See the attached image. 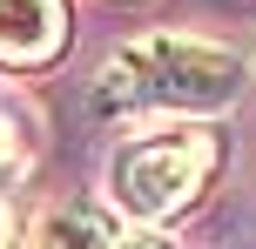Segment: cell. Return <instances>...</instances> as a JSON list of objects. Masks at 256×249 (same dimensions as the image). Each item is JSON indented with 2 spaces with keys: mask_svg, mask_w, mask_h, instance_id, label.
Returning <instances> with one entry per match:
<instances>
[{
  "mask_svg": "<svg viewBox=\"0 0 256 249\" xmlns=\"http://www.w3.org/2000/svg\"><path fill=\"white\" fill-rule=\"evenodd\" d=\"M243 94V61L196 34H142L108 54L94 101L108 115H216Z\"/></svg>",
  "mask_w": 256,
  "mask_h": 249,
  "instance_id": "1",
  "label": "cell"
},
{
  "mask_svg": "<svg viewBox=\"0 0 256 249\" xmlns=\"http://www.w3.org/2000/svg\"><path fill=\"white\" fill-rule=\"evenodd\" d=\"M209 169H216V135L209 128L142 135V142L115 148V162H108V202L135 223H168L202 196Z\"/></svg>",
  "mask_w": 256,
  "mask_h": 249,
  "instance_id": "2",
  "label": "cell"
},
{
  "mask_svg": "<svg viewBox=\"0 0 256 249\" xmlns=\"http://www.w3.org/2000/svg\"><path fill=\"white\" fill-rule=\"evenodd\" d=\"M68 40V0H0V67H40Z\"/></svg>",
  "mask_w": 256,
  "mask_h": 249,
  "instance_id": "3",
  "label": "cell"
},
{
  "mask_svg": "<svg viewBox=\"0 0 256 249\" xmlns=\"http://www.w3.org/2000/svg\"><path fill=\"white\" fill-rule=\"evenodd\" d=\"M122 229L108 223L102 209H88V202H74V209H54L48 223H40V249H115Z\"/></svg>",
  "mask_w": 256,
  "mask_h": 249,
  "instance_id": "4",
  "label": "cell"
},
{
  "mask_svg": "<svg viewBox=\"0 0 256 249\" xmlns=\"http://www.w3.org/2000/svg\"><path fill=\"white\" fill-rule=\"evenodd\" d=\"M34 148H40V115L20 94L0 88V182H14V175L34 162Z\"/></svg>",
  "mask_w": 256,
  "mask_h": 249,
  "instance_id": "5",
  "label": "cell"
},
{
  "mask_svg": "<svg viewBox=\"0 0 256 249\" xmlns=\"http://www.w3.org/2000/svg\"><path fill=\"white\" fill-rule=\"evenodd\" d=\"M115 249H168V243H155V236H122Z\"/></svg>",
  "mask_w": 256,
  "mask_h": 249,
  "instance_id": "6",
  "label": "cell"
},
{
  "mask_svg": "<svg viewBox=\"0 0 256 249\" xmlns=\"http://www.w3.org/2000/svg\"><path fill=\"white\" fill-rule=\"evenodd\" d=\"M7 243H14V209L0 202V249H7Z\"/></svg>",
  "mask_w": 256,
  "mask_h": 249,
  "instance_id": "7",
  "label": "cell"
}]
</instances>
